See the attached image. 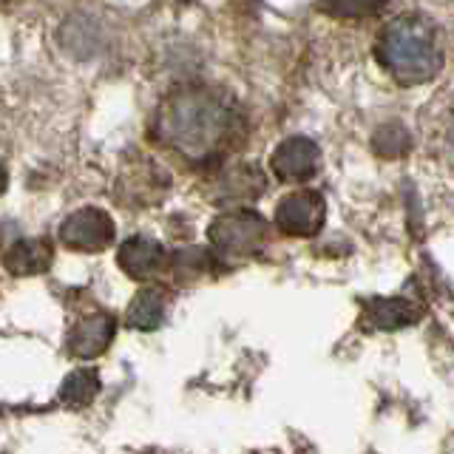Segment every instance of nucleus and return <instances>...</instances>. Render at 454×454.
Listing matches in <instances>:
<instances>
[{
  "label": "nucleus",
  "mask_w": 454,
  "mask_h": 454,
  "mask_svg": "<svg viewBox=\"0 0 454 454\" xmlns=\"http://www.w3.org/2000/svg\"><path fill=\"white\" fill-rule=\"evenodd\" d=\"M4 191H6V165L0 162V193H4Z\"/></svg>",
  "instance_id": "obj_17"
},
{
  "label": "nucleus",
  "mask_w": 454,
  "mask_h": 454,
  "mask_svg": "<svg viewBox=\"0 0 454 454\" xmlns=\"http://www.w3.org/2000/svg\"><path fill=\"white\" fill-rule=\"evenodd\" d=\"M207 267H210V255H207L205 250H199V247L179 250V253L174 255V270H176L179 281L193 278V276H202Z\"/></svg>",
  "instance_id": "obj_15"
},
{
  "label": "nucleus",
  "mask_w": 454,
  "mask_h": 454,
  "mask_svg": "<svg viewBox=\"0 0 454 454\" xmlns=\"http://www.w3.org/2000/svg\"><path fill=\"white\" fill-rule=\"evenodd\" d=\"M162 318H165V298L160 290H142L125 312L128 326L142 333L156 330V326L162 324Z\"/></svg>",
  "instance_id": "obj_11"
},
{
  "label": "nucleus",
  "mask_w": 454,
  "mask_h": 454,
  "mask_svg": "<svg viewBox=\"0 0 454 454\" xmlns=\"http://www.w3.org/2000/svg\"><path fill=\"white\" fill-rule=\"evenodd\" d=\"M378 63L403 85L429 82L443 66L437 28L420 14H401L383 26L375 43Z\"/></svg>",
  "instance_id": "obj_2"
},
{
  "label": "nucleus",
  "mask_w": 454,
  "mask_h": 454,
  "mask_svg": "<svg viewBox=\"0 0 454 454\" xmlns=\"http://www.w3.org/2000/svg\"><path fill=\"white\" fill-rule=\"evenodd\" d=\"M60 239L66 247L82 253L106 250L114 241V219L99 207H80L60 224Z\"/></svg>",
  "instance_id": "obj_5"
},
{
  "label": "nucleus",
  "mask_w": 454,
  "mask_h": 454,
  "mask_svg": "<svg viewBox=\"0 0 454 454\" xmlns=\"http://www.w3.org/2000/svg\"><path fill=\"white\" fill-rule=\"evenodd\" d=\"M97 395H99V375L94 369H74V372L63 380L60 401L66 406L82 409V406H89Z\"/></svg>",
  "instance_id": "obj_13"
},
{
  "label": "nucleus",
  "mask_w": 454,
  "mask_h": 454,
  "mask_svg": "<svg viewBox=\"0 0 454 454\" xmlns=\"http://www.w3.org/2000/svg\"><path fill=\"white\" fill-rule=\"evenodd\" d=\"M4 264L12 276H37L51 264V245L46 239H20L6 250Z\"/></svg>",
  "instance_id": "obj_9"
},
{
  "label": "nucleus",
  "mask_w": 454,
  "mask_h": 454,
  "mask_svg": "<svg viewBox=\"0 0 454 454\" xmlns=\"http://www.w3.org/2000/svg\"><path fill=\"white\" fill-rule=\"evenodd\" d=\"M321 165V148L309 137H290L270 156V168L281 182H304L316 176Z\"/></svg>",
  "instance_id": "obj_6"
},
{
  "label": "nucleus",
  "mask_w": 454,
  "mask_h": 454,
  "mask_svg": "<svg viewBox=\"0 0 454 454\" xmlns=\"http://www.w3.org/2000/svg\"><path fill=\"white\" fill-rule=\"evenodd\" d=\"M372 148H375V153L387 156V160H397V156H403L411 148V137L403 125L389 122V125H380L375 131Z\"/></svg>",
  "instance_id": "obj_14"
},
{
  "label": "nucleus",
  "mask_w": 454,
  "mask_h": 454,
  "mask_svg": "<svg viewBox=\"0 0 454 454\" xmlns=\"http://www.w3.org/2000/svg\"><path fill=\"white\" fill-rule=\"evenodd\" d=\"M324 216H326V205L318 191H295L278 202L276 227L287 236L309 239L321 231Z\"/></svg>",
  "instance_id": "obj_4"
},
{
  "label": "nucleus",
  "mask_w": 454,
  "mask_h": 454,
  "mask_svg": "<svg viewBox=\"0 0 454 454\" xmlns=\"http://www.w3.org/2000/svg\"><path fill=\"white\" fill-rule=\"evenodd\" d=\"M117 262L131 278H153L156 273H162V267L168 264V253L162 250L160 241H153L148 236H131L120 245Z\"/></svg>",
  "instance_id": "obj_8"
},
{
  "label": "nucleus",
  "mask_w": 454,
  "mask_h": 454,
  "mask_svg": "<svg viewBox=\"0 0 454 454\" xmlns=\"http://www.w3.org/2000/svg\"><path fill=\"white\" fill-rule=\"evenodd\" d=\"M153 137L188 162L205 165L233 151L245 137V120L224 94L207 85H184L162 99Z\"/></svg>",
  "instance_id": "obj_1"
},
{
  "label": "nucleus",
  "mask_w": 454,
  "mask_h": 454,
  "mask_svg": "<svg viewBox=\"0 0 454 454\" xmlns=\"http://www.w3.org/2000/svg\"><path fill=\"white\" fill-rule=\"evenodd\" d=\"M321 9L338 14V18H347V14H358V18H366V14H378L387 6H383V4H324Z\"/></svg>",
  "instance_id": "obj_16"
},
{
  "label": "nucleus",
  "mask_w": 454,
  "mask_h": 454,
  "mask_svg": "<svg viewBox=\"0 0 454 454\" xmlns=\"http://www.w3.org/2000/svg\"><path fill=\"white\" fill-rule=\"evenodd\" d=\"M222 184V199H255L264 191V179L255 168L250 165H236L219 179Z\"/></svg>",
  "instance_id": "obj_12"
},
{
  "label": "nucleus",
  "mask_w": 454,
  "mask_h": 454,
  "mask_svg": "<svg viewBox=\"0 0 454 454\" xmlns=\"http://www.w3.org/2000/svg\"><path fill=\"white\" fill-rule=\"evenodd\" d=\"M366 316L378 330H401L420 318V307L406 298H375L366 307Z\"/></svg>",
  "instance_id": "obj_10"
},
{
  "label": "nucleus",
  "mask_w": 454,
  "mask_h": 454,
  "mask_svg": "<svg viewBox=\"0 0 454 454\" xmlns=\"http://www.w3.org/2000/svg\"><path fill=\"white\" fill-rule=\"evenodd\" d=\"M267 236L270 224L253 210H227L207 227L210 245L231 255H247L262 250L267 245Z\"/></svg>",
  "instance_id": "obj_3"
},
{
  "label": "nucleus",
  "mask_w": 454,
  "mask_h": 454,
  "mask_svg": "<svg viewBox=\"0 0 454 454\" xmlns=\"http://www.w3.org/2000/svg\"><path fill=\"white\" fill-rule=\"evenodd\" d=\"M114 335H117V318L108 316V312H97V316H85L80 318L74 326H71L68 333V352L74 355V358H97V355H103Z\"/></svg>",
  "instance_id": "obj_7"
}]
</instances>
